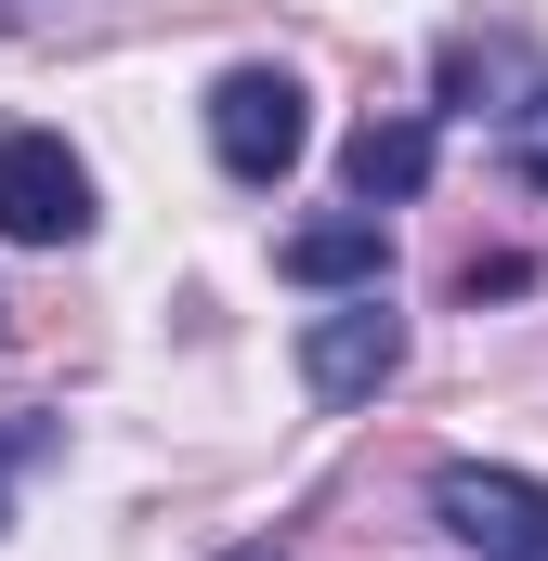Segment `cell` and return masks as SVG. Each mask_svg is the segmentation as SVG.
Masks as SVG:
<instances>
[{"mask_svg":"<svg viewBox=\"0 0 548 561\" xmlns=\"http://www.w3.org/2000/svg\"><path fill=\"white\" fill-rule=\"evenodd\" d=\"M431 523L470 561H548V483L536 470H496V457H444L431 470Z\"/></svg>","mask_w":548,"mask_h":561,"instance_id":"cell-1","label":"cell"},{"mask_svg":"<svg viewBox=\"0 0 548 561\" xmlns=\"http://www.w3.org/2000/svg\"><path fill=\"white\" fill-rule=\"evenodd\" d=\"M300 144H313V105H300L287 66H236V79L209 92V157H222L236 183H287Z\"/></svg>","mask_w":548,"mask_h":561,"instance_id":"cell-2","label":"cell"},{"mask_svg":"<svg viewBox=\"0 0 548 561\" xmlns=\"http://www.w3.org/2000/svg\"><path fill=\"white\" fill-rule=\"evenodd\" d=\"M274 275H287V287H379V275H392V222H379V209L300 222V236H274Z\"/></svg>","mask_w":548,"mask_h":561,"instance_id":"cell-5","label":"cell"},{"mask_svg":"<svg viewBox=\"0 0 548 561\" xmlns=\"http://www.w3.org/2000/svg\"><path fill=\"white\" fill-rule=\"evenodd\" d=\"M392 366H406V313H392L379 287L300 327V392H313V405H366V392H392Z\"/></svg>","mask_w":548,"mask_h":561,"instance_id":"cell-4","label":"cell"},{"mask_svg":"<svg viewBox=\"0 0 548 561\" xmlns=\"http://www.w3.org/2000/svg\"><path fill=\"white\" fill-rule=\"evenodd\" d=\"M222 561H287V549H222Z\"/></svg>","mask_w":548,"mask_h":561,"instance_id":"cell-8","label":"cell"},{"mask_svg":"<svg viewBox=\"0 0 548 561\" xmlns=\"http://www.w3.org/2000/svg\"><path fill=\"white\" fill-rule=\"evenodd\" d=\"M0 236L13 249H79L92 236V170L66 131H0Z\"/></svg>","mask_w":548,"mask_h":561,"instance_id":"cell-3","label":"cell"},{"mask_svg":"<svg viewBox=\"0 0 548 561\" xmlns=\"http://www.w3.org/2000/svg\"><path fill=\"white\" fill-rule=\"evenodd\" d=\"M340 183H353L366 209L418 196V183H431V118H366V131L340 144Z\"/></svg>","mask_w":548,"mask_h":561,"instance_id":"cell-6","label":"cell"},{"mask_svg":"<svg viewBox=\"0 0 548 561\" xmlns=\"http://www.w3.org/2000/svg\"><path fill=\"white\" fill-rule=\"evenodd\" d=\"M510 170H523V183L548 196V79L523 92V105H510Z\"/></svg>","mask_w":548,"mask_h":561,"instance_id":"cell-7","label":"cell"}]
</instances>
